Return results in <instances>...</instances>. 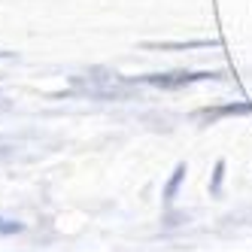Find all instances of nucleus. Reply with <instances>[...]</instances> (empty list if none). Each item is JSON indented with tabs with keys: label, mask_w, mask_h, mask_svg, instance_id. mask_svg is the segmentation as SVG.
Returning a JSON list of instances; mask_svg holds the SVG:
<instances>
[{
	"label": "nucleus",
	"mask_w": 252,
	"mask_h": 252,
	"mask_svg": "<svg viewBox=\"0 0 252 252\" xmlns=\"http://www.w3.org/2000/svg\"><path fill=\"white\" fill-rule=\"evenodd\" d=\"M222 170H225V164H222V161H219V164H216V173H213V191H219V186H222Z\"/></svg>",
	"instance_id": "423d86ee"
},
{
	"label": "nucleus",
	"mask_w": 252,
	"mask_h": 252,
	"mask_svg": "<svg viewBox=\"0 0 252 252\" xmlns=\"http://www.w3.org/2000/svg\"><path fill=\"white\" fill-rule=\"evenodd\" d=\"M231 113H252V106L249 103H231V106H219V110H207L204 116L216 119V116H231Z\"/></svg>",
	"instance_id": "20e7f679"
},
{
	"label": "nucleus",
	"mask_w": 252,
	"mask_h": 252,
	"mask_svg": "<svg viewBox=\"0 0 252 252\" xmlns=\"http://www.w3.org/2000/svg\"><path fill=\"white\" fill-rule=\"evenodd\" d=\"M146 49H204L213 46L210 40H189V43H143Z\"/></svg>",
	"instance_id": "f03ea898"
},
{
	"label": "nucleus",
	"mask_w": 252,
	"mask_h": 252,
	"mask_svg": "<svg viewBox=\"0 0 252 252\" xmlns=\"http://www.w3.org/2000/svg\"><path fill=\"white\" fill-rule=\"evenodd\" d=\"M25 225L22 222H15V219H3L0 216V237H12V234H22Z\"/></svg>",
	"instance_id": "39448f33"
},
{
	"label": "nucleus",
	"mask_w": 252,
	"mask_h": 252,
	"mask_svg": "<svg viewBox=\"0 0 252 252\" xmlns=\"http://www.w3.org/2000/svg\"><path fill=\"white\" fill-rule=\"evenodd\" d=\"M12 58V52H0V61H9Z\"/></svg>",
	"instance_id": "0eeeda50"
},
{
	"label": "nucleus",
	"mask_w": 252,
	"mask_h": 252,
	"mask_svg": "<svg viewBox=\"0 0 252 252\" xmlns=\"http://www.w3.org/2000/svg\"><path fill=\"white\" fill-rule=\"evenodd\" d=\"M210 76H216V73H186V70H176V73H149V76H140L137 82L152 85V88H183V85L201 82Z\"/></svg>",
	"instance_id": "f257e3e1"
},
{
	"label": "nucleus",
	"mask_w": 252,
	"mask_h": 252,
	"mask_svg": "<svg viewBox=\"0 0 252 252\" xmlns=\"http://www.w3.org/2000/svg\"><path fill=\"white\" fill-rule=\"evenodd\" d=\"M183 176H186V164H176L170 183H167V189H164V201H173V197H176V189H179V183H183Z\"/></svg>",
	"instance_id": "7ed1b4c3"
}]
</instances>
